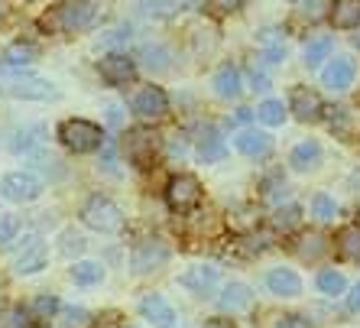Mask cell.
I'll return each instance as SVG.
<instances>
[{"instance_id":"f35d334b","label":"cell","mask_w":360,"mask_h":328,"mask_svg":"<svg viewBox=\"0 0 360 328\" xmlns=\"http://www.w3.org/2000/svg\"><path fill=\"white\" fill-rule=\"evenodd\" d=\"M20 231V221L13 215H0V244H10Z\"/></svg>"},{"instance_id":"ee69618b","label":"cell","mask_w":360,"mask_h":328,"mask_svg":"<svg viewBox=\"0 0 360 328\" xmlns=\"http://www.w3.org/2000/svg\"><path fill=\"white\" fill-rule=\"evenodd\" d=\"M347 312H354V315H360V279L351 286V296H347Z\"/></svg>"},{"instance_id":"b9f144b4","label":"cell","mask_w":360,"mask_h":328,"mask_svg":"<svg viewBox=\"0 0 360 328\" xmlns=\"http://www.w3.org/2000/svg\"><path fill=\"white\" fill-rule=\"evenodd\" d=\"M62 315H65V325H72V328H78V325H84V322H88V312H84V309H75V305L62 309Z\"/></svg>"},{"instance_id":"ffe728a7","label":"cell","mask_w":360,"mask_h":328,"mask_svg":"<svg viewBox=\"0 0 360 328\" xmlns=\"http://www.w3.org/2000/svg\"><path fill=\"white\" fill-rule=\"evenodd\" d=\"M227 156V144L224 137L218 134V127H205L198 134V160L201 163H218Z\"/></svg>"},{"instance_id":"ab89813d","label":"cell","mask_w":360,"mask_h":328,"mask_svg":"<svg viewBox=\"0 0 360 328\" xmlns=\"http://www.w3.org/2000/svg\"><path fill=\"white\" fill-rule=\"evenodd\" d=\"M62 241H65V244H62V253H68V257H72V253H82V251H84V237L75 234V231H68Z\"/></svg>"},{"instance_id":"f6af8a7d","label":"cell","mask_w":360,"mask_h":328,"mask_svg":"<svg viewBox=\"0 0 360 328\" xmlns=\"http://www.w3.org/2000/svg\"><path fill=\"white\" fill-rule=\"evenodd\" d=\"M250 84H253V92H266V88H269V78L263 75V72H257V65H253V72H250Z\"/></svg>"},{"instance_id":"e0dca14e","label":"cell","mask_w":360,"mask_h":328,"mask_svg":"<svg viewBox=\"0 0 360 328\" xmlns=\"http://www.w3.org/2000/svg\"><path fill=\"white\" fill-rule=\"evenodd\" d=\"M289 166L295 172H311V169L321 166V144L319 140H302V144L292 146L289 153Z\"/></svg>"},{"instance_id":"bcb514c9","label":"cell","mask_w":360,"mask_h":328,"mask_svg":"<svg viewBox=\"0 0 360 328\" xmlns=\"http://www.w3.org/2000/svg\"><path fill=\"white\" fill-rule=\"evenodd\" d=\"M104 114H108V124L110 127H120V124H124V111H120L117 104H108V108H104Z\"/></svg>"},{"instance_id":"83f0119b","label":"cell","mask_w":360,"mask_h":328,"mask_svg":"<svg viewBox=\"0 0 360 328\" xmlns=\"http://www.w3.org/2000/svg\"><path fill=\"white\" fill-rule=\"evenodd\" d=\"M299 225H302V208H299V205L276 208V211H273V218H269V227H273L276 234H289V231H295Z\"/></svg>"},{"instance_id":"484cf974","label":"cell","mask_w":360,"mask_h":328,"mask_svg":"<svg viewBox=\"0 0 360 328\" xmlns=\"http://www.w3.org/2000/svg\"><path fill=\"white\" fill-rule=\"evenodd\" d=\"M140 62L146 68H153V72H166L169 62H172V52L166 46H160V42H146V46H140Z\"/></svg>"},{"instance_id":"c3c4849f","label":"cell","mask_w":360,"mask_h":328,"mask_svg":"<svg viewBox=\"0 0 360 328\" xmlns=\"http://www.w3.org/2000/svg\"><path fill=\"white\" fill-rule=\"evenodd\" d=\"M276 328H309V325H305L299 315H283V319L276 322Z\"/></svg>"},{"instance_id":"2e32d148","label":"cell","mask_w":360,"mask_h":328,"mask_svg":"<svg viewBox=\"0 0 360 328\" xmlns=\"http://www.w3.org/2000/svg\"><path fill=\"white\" fill-rule=\"evenodd\" d=\"M266 286H269V293H273V296L295 299V296L302 293V279H299V273H295V270L279 267V270H269V273H266Z\"/></svg>"},{"instance_id":"5b68a950","label":"cell","mask_w":360,"mask_h":328,"mask_svg":"<svg viewBox=\"0 0 360 328\" xmlns=\"http://www.w3.org/2000/svg\"><path fill=\"white\" fill-rule=\"evenodd\" d=\"M166 202L172 211H192L201 202V182L188 172H179V176L169 179L166 185Z\"/></svg>"},{"instance_id":"74e56055","label":"cell","mask_w":360,"mask_h":328,"mask_svg":"<svg viewBox=\"0 0 360 328\" xmlns=\"http://www.w3.org/2000/svg\"><path fill=\"white\" fill-rule=\"evenodd\" d=\"M33 312L23 309V305H17V309L7 312V328H33Z\"/></svg>"},{"instance_id":"8d00e7d4","label":"cell","mask_w":360,"mask_h":328,"mask_svg":"<svg viewBox=\"0 0 360 328\" xmlns=\"http://www.w3.org/2000/svg\"><path fill=\"white\" fill-rule=\"evenodd\" d=\"M243 4H247V0H205V13H211V17H227V13L243 10Z\"/></svg>"},{"instance_id":"30bf717a","label":"cell","mask_w":360,"mask_h":328,"mask_svg":"<svg viewBox=\"0 0 360 328\" xmlns=\"http://www.w3.org/2000/svg\"><path fill=\"white\" fill-rule=\"evenodd\" d=\"M46 260H49V251L42 244V237L30 234V237H23V247L13 253V270L17 273H39L46 267Z\"/></svg>"},{"instance_id":"d4e9b609","label":"cell","mask_w":360,"mask_h":328,"mask_svg":"<svg viewBox=\"0 0 360 328\" xmlns=\"http://www.w3.org/2000/svg\"><path fill=\"white\" fill-rule=\"evenodd\" d=\"M42 140H46V127L30 124V127H23V130H17V134H13L10 150H13V153H33L36 146H42Z\"/></svg>"},{"instance_id":"836d02e7","label":"cell","mask_w":360,"mask_h":328,"mask_svg":"<svg viewBox=\"0 0 360 328\" xmlns=\"http://www.w3.org/2000/svg\"><path fill=\"white\" fill-rule=\"evenodd\" d=\"M315 286H319L325 296H341L344 289H347V283H344V277L338 270H321L319 279H315Z\"/></svg>"},{"instance_id":"603a6c76","label":"cell","mask_w":360,"mask_h":328,"mask_svg":"<svg viewBox=\"0 0 360 328\" xmlns=\"http://www.w3.org/2000/svg\"><path fill=\"white\" fill-rule=\"evenodd\" d=\"M240 72H237L234 65H221L218 75H214V94L218 98H224V101H234L237 94H240Z\"/></svg>"},{"instance_id":"d6986e66","label":"cell","mask_w":360,"mask_h":328,"mask_svg":"<svg viewBox=\"0 0 360 328\" xmlns=\"http://www.w3.org/2000/svg\"><path fill=\"white\" fill-rule=\"evenodd\" d=\"M250 303H253V289L247 283H227L218 296L221 312H243V309H250Z\"/></svg>"},{"instance_id":"1f68e13d","label":"cell","mask_w":360,"mask_h":328,"mask_svg":"<svg viewBox=\"0 0 360 328\" xmlns=\"http://www.w3.org/2000/svg\"><path fill=\"white\" fill-rule=\"evenodd\" d=\"M33 322H39V325H46V322L59 312V299L56 296H49V293H42V296H36V303H33Z\"/></svg>"},{"instance_id":"ac0fdd59","label":"cell","mask_w":360,"mask_h":328,"mask_svg":"<svg viewBox=\"0 0 360 328\" xmlns=\"http://www.w3.org/2000/svg\"><path fill=\"white\" fill-rule=\"evenodd\" d=\"M218 279H221V270L218 267H195V270H188L179 283H182L185 289L198 293V296H211V293H214V286H218Z\"/></svg>"},{"instance_id":"7bdbcfd3","label":"cell","mask_w":360,"mask_h":328,"mask_svg":"<svg viewBox=\"0 0 360 328\" xmlns=\"http://www.w3.org/2000/svg\"><path fill=\"white\" fill-rule=\"evenodd\" d=\"M117 322H120V312H104V315L94 319V328H117Z\"/></svg>"},{"instance_id":"8fae6325","label":"cell","mask_w":360,"mask_h":328,"mask_svg":"<svg viewBox=\"0 0 360 328\" xmlns=\"http://www.w3.org/2000/svg\"><path fill=\"white\" fill-rule=\"evenodd\" d=\"M42 195V179L33 172H10L4 179V198L10 202H36Z\"/></svg>"},{"instance_id":"f5cc1de1","label":"cell","mask_w":360,"mask_h":328,"mask_svg":"<svg viewBox=\"0 0 360 328\" xmlns=\"http://www.w3.org/2000/svg\"><path fill=\"white\" fill-rule=\"evenodd\" d=\"M289 4H299V0H289Z\"/></svg>"},{"instance_id":"9a60e30c","label":"cell","mask_w":360,"mask_h":328,"mask_svg":"<svg viewBox=\"0 0 360 328\" xmlns=\"http://www.w3.org/2000/svg\"><path fill=\"white\" fill-rule=\"evenodd\" d=\"M234 144H237V150H240L243 156H250V160H263V156L273 153V137L263 134V130H240Z\"/></svg>"},{"instance_id":"f1b7e54d","label":"cell","mask_w":360,"mask_h":328,"mask_svg":"<svg viewBox=\"0 0 360 328\" xmlns=\"http://www.w3.org/2000/svg\"><path fill=\"white\" fill-rule=\"evenodd\" d=\"M72 279H75L78 286H94V283L104 279V267L94 260H78L75 267H72Z\"/></svg>"},{"instance_id":"7dc6e473","label":"cell","mask_w":360,"mask_h":328,"mask_svg":"<svg viewBox=\"0 0 360 328\" xmlns=\"http://www.w3.org/2000/svg\"><path fill=\"white\" fill-rule=\"evenodd\" d=\"M104 42H110V46H114V42H130V26H120V30L108 33L104 36Z\"/></svg>"},{"instance_id":"4fadbf2b","label":"cell","mask_w":360,"mask_h":328,"mask_svg":"<svg viewBox=\"0 0 360 328\" xmlns=\"http://www.w3.org/2000/svg\"><path fill=\"white\" fill-rule=\"evenodd\" d=\"M140 315L146 322H153L156 328H172L176 325V309L162 299L160 293H146L140 299Z\"/></svg>"},{"instance_id":"681fc988","label":"cell","mask_w":360,"mask_h":328,"mask_svg":"<svg viewBox=\"0 0 360 328\" xmlns=\"http://www.w3.org/2000/svg\"><path fill=\"white\" fill-rule=\"evenodd\" d=\"M253 118H257V114H253L250 108H237V111H234V118H231V120H234V124H247V120H253Z\"/></svg>"},{"instance_id":"7a4b0ae2","label":"cell","mask_w":360,"mask_h":328,"mask_svg":"<svg viewBox=\"0 0 360 328\" xmlns=\"http://www.w3.org/2000/svg\"><path fill=\"white\" fill-rule=\"evenodd\" d=\"M0 94L23 98V101H49V98H56V84L33 75V72H20L17 68V72L0 75Z\"/></svg>"},{"instance_id":"ba28073f","label":"cell","mask_w":360,"mask_h":328,"mask_svg":"<svg viewBox=\"0 0 360 328\" xmlns=\"http://www.w3.org/2000/svg\"><path fill=\"white\" fill-rule=\"evenodd\" d=\"M169 263V247L162 244V241H156V237H150V241H140V244L134 247V253H130V267H134V273H153V270H160Z\"/></svg>"},{"instance_id":"4dcf8cb0","label":"cell","mask_w":360,"mask_h":328,"mask_svg":"<svg viewBox=\"0 0 360 328\" xmlns=\"http://www.w3.org/2000/svg\"><path fill=\"white\" fill-rule=\"evenodd\" d=\"M182 4L179 0H140V13L143 17H156V20H166L172 13H179Z\"/></svg>"},{"instance_id":"e575fe53","label":"cell","mask_w":360,"mask_h":328,"mask_svg":"<svg viewBox=\"0 0 360 328\" xmlns=\"http://www.w3.org/2000/svg\"><path fill=\"white\" fill-rule=\"evenodd\" d=\"M311 215L319 221H331L338 215V202L331 198V195H325V192H319L315 198H311Z\"/></svg>"},{"instance_id":"52a82bcc","label":"cell","mask_w":360,"mask_h":328,"mask_svg":"<svg viewBox=\"0 0 360 328\" xmlns=\"http://www.w3.org/2000/svg\"><path fill=\"white\" fill-rule=\"evenodd\" d=\"M289 111H292L295 120H302V124H315L325 114V101H321V94L315 88L295 84L292 92H289Z\"/></svg>"},{"instance_id":"60d3db41","label":"cell","mask_w":360,"mask_h":328,"mask_svg":"<svg viewBox=\"0 0 360 328\" xmlns=\"http://www.w3.org/2000/svg\"><path fill=\"white\" fill-rule=\"evenodd\" d=\"M260 59H263V65H279L285 59V46H266Z\"/></svg>"},{"instance_id":"3957f363","label":"cell","mask_w":360,"mask_h":328,"mask_svg":"<svg viewBox=\"0 0 360 328\" xmlns=\"http://www.w3.org/2000/svg\"><path fill=\"white\" fill-rule=\"evenodd\" d=\"M82 221L88 227H94V231H101V234H117L124 227V211L104 195H91L82 205Z\"/></svg>"},{"instance_id":"7402d4cb","label":"cell","mask_w":360,"mask_h":328,"mask_svg":"<svg viewBox=\"0 0 360 328\" xmlns=\"http://www.w3.org/2000/svg\"><path fill=\"white\" fill-rule=\"evenodd\" d=\"M335 251L341 260L360 263V225H344L335 237Z\"/></svg>"},{"instance_id":"4316f807","label":"cell","mask_w":360,"mask_h":328,"mask_svg":"<svg viewBox=\"0 0 360 328\" xmlns=\"http://www.w3.org/2000/svg\"><path fill=\"white\" fill-rule=\"evenodd\" d=\"M30 62H36V49L26 46V42H13V46H7V49L0 52V65L4 68H23Z\"/></svg>"},{"instance_id":"cb8c5ba5","label":"cell","mask_w":360,"mask_h":328,"mask_svg":"<svg viewBox=\"0 0 360 328\" xmlns=\"http://www.w3.org/2000/svg\"><path fill=\"white\" fill-rule=\"evenodd\" d=\"M331 49H335V39H331V36H315V39L305 42L302 59H305V65H309V68H319L321 62H328Z\"/></svg>"},{"instance_id":"277c9868","label":"cell","mask_w":360,"mask_h":328,"mask_svg":"<svg viewBox=\"0 0 360 328\" xmlns=\"http://www.w3.org/2000/svg\"><path fill=\"white\" fill-rule=\"evenodd\" d=\"M59 140L72 153H91L104 144V130H101L98 124H91V120L72 118V120H62L59 124Z\"/></svg>"},{"instance_id":"f907efd6","label":"cell","mask_w":360,"mask_h":328,"mask_svg":"<svg viewBox=\"0 0 360 328\" xmlns=\"http://www.w3.org/2000/svg\"><path fill=\"white\" fill-rule=\"evenodd\" d=\"M205 328H237V325H234V322H227V319H211Z\"/></svg>"},{"instance_id":"5bb4252c","label":"cell","mask_w":360,"mask_h":328,"mask_svg":"<svg viewBox=\"0 0 360 328\" xmlns=\"http://www.w3.org/2000/svg\"><path fill=\"white\" fill-rule=\"evenodd\" d=\"M354 75H357V68H354V59L347 56H338L335 62H328L325 72H321V84L331 88V92H347L354 84Z\"/></svg>"},{"instance_id":"6da1fadb","label":"cell","mask_w":360,"mask_h":328,"mask_svg":"<svg viewBox=\"0 0 360 328\" xmlns=\"http://www.w3.org/2000/svg\"><path fill=\"white\" fill-rule=\"evenodd\" d=\"M94 20V4L91 0H59L56 7H49L42 13L39 26L46 33H62V36H72V33H82L88 30Z\"/></svg>"},{"instance_id":"7c38bea8","label":"cell","mask_w":360,"mask_h":328,"mask_svg":"<svg viewBox=\"0 0 360 328\" xmlns=\"http://www.w3.org/2000/svg\"><path fill=\"white\" fill-rule=\"evenodd\" d=\"M98 72H101V78H104L108 84L120 88V84L134 82L136 65H134V59H130L127 52H110V56H104V59L98 62Z\"/></svg>"},{"instance_id":"f546056e","label":"cell","mask_w":360,"mask_h":328,"mask_svg":"<svg viewBox=\"0 0 360 328\" xmlns=\"http://www.w3.org/2000/svg\"><path fill=\"white\" fill-rule=\"evenodd\" d=\"M325 251H328V244H325V237H321L319 231H311V234H302V237H299V247H295V253H299L302 260H319Z\"/></svg>"},{"instance_id":"d590c367","label":"cell","mask_w":360,"mask_h":328,"mask_svg":"<svg viewBox=\"0 0 360 328\" xmlns=\"http://www.w3.org/2000/svg\"><path fill=\"white\" fill-rule=\"evenodd\" d=\"M260 189H263V198H266V202H273V205L283 202L285 195H289V189H285V182H283V176H279V172H276V176H266V179H263Z\"/></svg>"},{"instance_id":"8992f818","label":"cell","mask_w":360,"mask_h":328,"mask_svg":"<svg viewBox=\"0 0 360 328\" xmlns=\"http://www.w3.org/2000/svg\"><path fill=\"white\" fill-rule=\"evenodd\" d=\"M124 150H127V160L134 163L136 169H153V160H156V153H160V137L153 134V130L136 127V130L127 134Z\"/></svg>"},{"instance_id":"d6a6232c","label":"cell","mask_w":360,"mask_h":328,"mask_svg":"<svg viewBox=\"0 0 360 328\" xmlns=\"http://www.w3.org/2000/svg\"><path fill=\"white\" fill-rule=\"evenodd\" d=\"M257 120H263L266 127H279V124L285 120V108H283V101H276V98L263 101L260 108H257Z\"/></svg>"},{"instance_id":"44dd1931","label":"cell","mask_w":360,"mask_h":328,"mask_svg":"<svg viewBox=\"0 0 360 328\" xmlns=\"http://www.w3.org/2000/svg\"><path fill=\"white\" fill-rule=\"evenodd\" d=\"M328 10H331L328 20L335 30H357L360 26V0H335Z\"/></svg>"},{"instance_id":"816d5d0a","label":"cell","mask_w":360,"mask_h":328,"mask_svg":"<svg viewBox=\"0 0 360 328\" xmlns=\"http://www.w3.org/2000/svg\"><path fill=\"white\" fill-rule=\"evenodd\" d=\"M7 10H10V7H7V0H0V20L7 17Z\"/></svg>"},{"instance_id":"9c48e42d","label":"cell","mask_w":360,"mask_h":328,"mask_svg":"<svg viewBox=\"0 0 360 328\" xmlns=\"http://www.w3.org/2000/svg\"><path fill=\"white\" fill-rule=\"evenodd\" d=\"M134 114L143 120H160L169 114V94L162 92V88H156V84H146V88H140L134 98Z\"/></svg>"}]
</instances>
